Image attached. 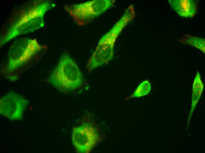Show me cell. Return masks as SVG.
Wrapping results in <instances>:
<instances>
[{"label": "cell", "instance_id": "obj_1", "mask_svg": "<svg viewBox=\"0 0 205 153\" xmlns=\"http://www.w3.org/2000/svg\"><path fill=\"white\" fill-rule=\"evenodd\" d=\"M134 16L133 6L130 5L111 29L101 37L87 62L86 68L89 72L108 63L112 59L117 39L124 28L133 19Z\"/></svg>", "mask_w": 205, "mask_h": 153}, {"label": "cell", "instance_id": "obj_2", "mask_svg": "<svg viewBox=\"0 0 205 153\" xmlns=\"http://www.w3.org/2000/svg\"><path fill=\"white\" fill-rule=\"evenodd\" d=\"M48 81L62 92L74 90L83 82L82 72L69 54L65 52L61 56L58 62L51 72Z\"/></svg>", "mask_w": 205, "mask_h": 153}, {"label": "cell", "instance_id": "obj_3", "mask_svg": "<svg viewBox=\"0 0 205 153\" xmlns=\"http://www.w3.org/2000/svg\"><path fill=\"white\" fill-rule=\"evenodd\" d=\"M51 6V3L46 1L35 6L25 13L9 27L0 41V46L17 36L32 32L43 27L44 16Z\"/></svg>", "mask_w": 205, "mask_h": 153}, {"label": "cell", "instance_id": "obj_4", "mask_svg": "<svg viewBox=\"0 0 205 153\" xmlns=\"http://www.w3.org/2000/svg\"><path fill=\"white\" fill-rule=\"evenodd\" d=\"M43 48L36 39L23 37L15 40L8 51L7 72L11 73L27 63Z\"/></svg>", "mask_w": 205, "mask_h": 153}, {"label": "cell", "instance_id": "obj_5", "mask_svg": "<svg viewBox=\"0 0 205 153\" xmlns=\"http://www.w3.org/2000/svg\"><path fill=\"white\" fill-rule=\"evenodd\" d=\"M115 2L113 0H94L67 5L65 9L77 24L83 26L104 12Z\"/></svg>", "mask_w": 205, "mask_h": 153}, {"label": "cell", "instance_id": "obj_6", "mask_svg": "<svg viewBox=\"0 0 205 153\" xmlns=\"http://www.w3.org/2000/svg\"><path fill=\"white\" fill-rule=\"evenodd\" d=\"M72 138L77 152L87 153L96 144L98 136L94 127L84 124L73 128Z\"/></svg>", "mask_w": 205, "mask_h": 153}, {"label": "cell", "instance_id": "obj_7", "mask_svg": "<svg viewBox=\"0 0 205 153\" xmlns=\"http://www.w3.org/2000/svg\"><path fill=\"white\" fill-rule=\"evenodd\" d=\"M29 103L22 96L10 92L0 100V114L12 120L20 119Z\"/></svg>", "mask_w": 205, "mask_h": 153}, {"label": "cell", "instance_id": "obj_8", "mask_svg": "<svg viewBox=\"0 0 205 153\" xmlns=\"http://www.w3.org/2000/svg\"><path fill=\"white\" fill-rule=\"evenodd\" d=\"M171 7L180 16L192 18L197 10L196 2L193 0H168Z\"/></svg>", "mask_w": 205, "mask_h": 153}, {"label": "cell", "instance_id": "obj_9", "mask_svg": "<svg viewBox=\"0 0 205 153\" xmlns=\"http://www.w3.org/2000/svg\"><path fill=\"white\" fill-rule=\"evenodd\" d=\"M204 87V84L200 74L197 72L193 84L191 105L188 120V124H189L191 116L201 95Z\"/></svg>", "mask_w": 205, "mask_h": 153}, {"label": "cell", "instance_id": "obj_10", "mask_svg": "<svg viewBox=\"0 0 205 153\" xmlns=\"http://www.w3.org/2000/svg\"><path fill=\"white\" fill-rule=\"evenodd\" d=\"M151 85L149 81L146 80L141 82L133 94L132 97H140L148 94L151 89Z\"/></svg>", "mask_w": 205, "mask_h": 153}, {"label": "cell", "instance_id": "obj_11", "mask_svg": "<svg viewBox=\"0 0 205 153\" xmlns=\"http://www.w3.org/2000/svg\"><path fill=\"white\" fill-rule=\"evenodd\" d=\"M186 42V44L193 46L205 53V39H204L191 36Z\"/></svg>", "mask_w": 205, "mask_h": 153}]
</instances>
